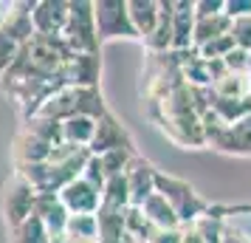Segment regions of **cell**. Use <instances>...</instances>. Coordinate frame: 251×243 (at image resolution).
Masks as SVG:
<instances>
[{
    "label": "cell",
    "instance_id": "cell-1",
    "mask_svg": "<svg viewBox=\"0 0 251 243\" xmlns=\"http://www.w3.org/2000/svg\"><path fill=\"white\" fill-rule=\"evenodd\" d=\"M107 108L102 102L99 88H74V85H62L40 105V110L34 116H46V119H57L65 122L71 116H91L99 119Z\"/></svg>",
    "mask_w": 251,
    "mask_h": 243
},
{
    "label": "cell",
    "instance_id": "cell-2",
    "mask_svg": "<svg viewBox=\"0 0 251 243\" xmlns=\"http://www.w3.org/2000/svg\"><path fill=\"white\" fill-rule=\"evenodd\" d=\"M155 192H161V195L167 198V204H170L172 212L178 215L181 226L198 220L201 215H206V212L212 209V204L198 195L189 181L175 178V175H167V173H161V170H155Z\"/></svg>",
    "mask_w": 251,
    "mask_h": 243
},
{
    "label": "cell",
    "instance_id": "cell-3",
    "mask_svg": "<svg viewBox=\"0 0 251 243\" xmlns=\"http://www.w3.org/2000/svg\"><path fill=\"white\" fill-rule=\"evenodd\" d=\"M59 40L65 43L71 54H99V37H96V23H93V3L79 0L68 3V20Z\"/></svg>",
    "mask_w": 251,
    "mask_h": 243
},
{
    "label": "cell",
    "instance_id": "cell-4",
    "mask_svg": "<svg viewBox=\"0 0 251 243\" xmlns=\"http://www.w3.org/2000/svg\"><path fill=\"white\" fill-rule=\"evenodd\" d=\"M201 125H203V141L212 144L215 150L226 153V156H251V116L231 122V125H220L206 110L201 116Z\"/></svg>",
    "mask_w": 251,
    "mask_h": 243
},
{
    "label": "cell",
    "instance_id": "cell-5",
    "mask_svg": "<svg viewBox=\"0 0 251 243\" xmlns=\"http://www.w3.org/2000/svg\"><path fill=\"white\" fill-rule=\"evenodd\" d=\"M93 23L99 43L104 40H138L136 28L130 26L127 0H96L93 3Z\"/></svg>",
    "mask_w": 251,
    "mask_h": 243
},
{
    "label": "cell",
    "instance_id": "cell-6",
    "mask_svg": "<svg viewBox=\"0 0 251 243\" xmlns=\"http://www.w3.org/2000/svg\"><path fill=\"white\" fill-rule=\"evenodd\" d=\"M34 201H37V189L14 170L12 178L3 187V218H6V226L14 229L17 223H23L34 212Z\"/></svg>",
    "mask_w": 251,
    "mask_h": 243
},
{
    "label": "cell",
    "instance_id": "cell-7",
    "mask_svg": "<svg viewBox=\"0 0 251 243\" xmlns=\"http://www.w3.org/2000/svg\"><path fill=\"white\" fill-rule=\"evenodd\" d=\"M122 147H130V150H133V139H130V133H127L125 125H122L110 110H104V113L96 119L93 139H91V144H88V150H91V156H104V153L122 150Z\"/></svg>",
    "mask_w": 251,
    "mask_h": 243
},
{
    "label": "cell",
    "instance_id": "cell-8",
    "mask_svg": "<svg viewBox=\"0 0 251 243\" xmlns=\"http://www.w3.org/2000/svg\"><path fill=\"white\" fill-rule=\"evenodd\" d=\"M62 207L68 209V215H96L99 212V201H102V189H96L91 181L85 178H74L57 192Z\"/></svg>",
    "mask_w": 251,
    "mask_h": 243
},
{
    "label": "cell",
    "instance_id": "cell-9",
    "mask_svg": "<svg viewBox=\"0 0 251 243\" xmlns=\"http://www.w3.org/2000/svg\"><path fill=\"white\" fill-rule=\"evenodd\" d=\"M68 20V3L59 0H40L31 3V26L40 37H59Z\"/></svg>",
    "mask_w": 251,
    "mask_h": 243
},
{
    "label": "cell",
    "instance_id": "cell-10",
    "mask_svg": "<svg viewBox=\"0 0 251 243\" xmlns=\"http://www.w3.org/2000/svg\"><path fill=\"white\" fill-rule=\"evenodd\" d=\"M125 178H127V189H130V207H138L147 195L155 192V167L141 156L130 159Z\"/></svg>",
    "mask_w": 251,
    "mask_h": 243
},
{
    "label": "cell",
    "instance_id": "cell-11",
    "mask_svg": "<svg viewBox=\"0 0 251 243\" xmlns=\"http://www.w3.org/2000/svg\"><path fill=\"white\" fill-rule=\"evenodd\" d=\"M57 144L46 141L43 136H37L34 130H28L23 125V130L17 133L14 139V164L17 167H34V164H43L48 162V156Z\"/></svg>",
    "mask_w": 251,
    "mask_h": 243
},
{
    "label": "cell",
    "instance_id": "cell-12",
    "mask_svg": "<svg viewBox=\"0 0 251 243\" xmlns=\"http://www.w3.org/2000/svg\"><path fill=\"white\" fill-rule=\"evenodd\" d=\"M99 74H102L99 54H71L65 71H62V80H65V85H74V88H96Z\"/></svg>",
    "mask_w": 251,
    "mask_h": 243
},
{
    "label": "cell",
    "instance_id": "cell-13",
    "mask_svg": "<svg viewBox=\"0 0 251 243\" xmlns=\"http://www.w3.org/2000/svg\"><path fill=\"white\" fill-rule=\"evenodd\" d=\"M37 218L43 220V226L48 229L51 241L65 235V223H68V209L62 207V201L57 198V192H37V201H34V212Z\"/></svg>",
    "mask_w": 251,
    "mask_h": 243
},
{
    "label": "cell",
    "instance_id": "cell-14",
    "mask_svg": "<svg viewBox=\"0 0 251 243\" xmlns=\"http://www.w3.org/2000/svg\"><path fill=\"white\" fill-rule=\"evenodd\" d=\"M192 31H195V0L172 3V51L175 54L192 51Z\"/></svg>",
    "mask_w": 251,
    "mask_h": 243
},
{
    "label": "cell",
    "instance_id": "cell-15",
    "mask_svg": "<svg viewBox=\"0 0 251 243\" xmlns=\"http://www.w3.org/2000/svg\"><path fill=\"white\" fill-rule=\"evenodd\" d=\"M138 212L147 218V223L152 229H178L181 226L178 215L172 212V207L167 204V198L161 195V192H152V195L144 198L138 204Z\"/></svg>",
    "mask_w": 251,
    "mask_h": 243
},
{
    "label": "cell",
    "instance_id": "cell-16",
    "mask_svg": "<svg viewBox=\"0 0 251 243\" xmlns=\"http://www.w3.org/2000/svg\"><path fill=\"white\" fill-rule=\"evenodd\" d=\"M127 14H130V26L136 28L138 40L144 43L158 23L161 6L155 0H127Z\"/></svg>",
    "mask_w": 251,
    "mask_h": 243
},
{
    "label": "cell",
    "instance_id": "cell-17",
    "mask_svg": "<svg viewBox=\"0 0 251 243\" xmlns=\"http://www.w3.org/2000/svg\"><path fill=\"white\" fill-rule=\"evenodd\" d=\"M172 3L175 0H161V14H158V23L152 28V34L144 40V46L152 51V54H167L172 51Z\"/></svg>",
    "mask_w": 251,
    "mask_h": 243
},
{
    "label": "cell",
    "instance_id": "cell-18",
    "mask_svg": "<svg viewBox=\"0 0 251 243\" xmlns=\"http://www.w3.org/2000/svg\"><path fill=\"white\" fill-rule=\"evenodd\" d=\"M93 128H96V119L91 116H71L59 122V141L74 147H88L93 139Z\"/></svg>",
    "mask_w": 251,
    "mask_h": 243
},
{
    "label": "cell",
    "instance_id": "cell-19",
    "mask_svg": "<svg viewBox=\"0 0 251 243\" xmlns=\"http://www.w3.org/2000/svg\"><path fill=\"white\" fill-rule=\"evenodd\" d=\"M231 31V20L226 14H209V17H195V31H192V51L195 48L206 46L209 40L215 37H223Z\"/></svg>",
    "mask_w": 251,
    "mask_h": 243
},
{
    "label": "cell",
    "instance_id": "cell-20",
    "mask_svg": "<svg viewBox=\"0 0 251 243\" xmlns=\"http://www.w3.org/2000/svg\"><path fill=\"white\" fill-rule=\"evenodd\" d=\"M130 207V189H127V178L125 173L107 178L102 187V201H99V209L104 212H125Z\"/></svg>",
    "mask_w": 251,
    "mask_h": 243
},
{
    "label": "cell",
    "instance_id": "cell-21",
    "mask_svg": "<svg viewBox=\"0 0 251 243\" xmlns=\"http://www.w3.org/2000/svg\"><path fill=\"white\" fill-rule=\"evenodd\" d=\"M209 91L220 96V99H240V96H251V85L246 80V74H220Z\"/></svg>",
    "mask_w": 251,
    "mask_h": 243
},
{
    "label": "cell",
    "instance_id": "cell-22",
    "mask_svg": "<svg viewBox=\"0 0 251 243\" xmlns=\"http://www.w3.org/2000/svg\"><path fill=\"white\" fill-rule=\"evenodd\" d=\"M9 243H51V235L37 215H28L23 223L9 229Z\"/></svg>",
    "mask_w": 251,
    "mask_h": 243
},
{
    "label": "cell",
    "instance_id": "cell-23",
    "mask_svg": "<svg viewBox=\"0 0 251 243\" xmlns=\"http://www.w3.org/2000/svg\"><path fill=\"white\" fill-rule=\"evenodd\" d=\"M189 226H192L195 235L201 238V243H220L223 241V218H217L212 212L201 215V218L192 220Z\"/></svg>",
    "mask_w": 251,
    "mask_h": 243
},
{
    "label": "cell",
    "instance_id": "cell-24",
    "mask_svg": "<svg viewBox=\"0 0 251 243\" xmlns=\"http://www.w3.org/2000/svg\"><path fill=\"white\" fill-rule=\"evenodd\" d=\"M65 235L82 238V241H96L99 238V220L96 215H71L65 223Z\"/></svg>",
    "mask_w": 251,
    "mask_h": 243
},
{
    "label": "cell",
    "instance_id": "cell-25",
    "mask_svg": "<svg viewBox=\"0 0 251 243\" xmlns=\"http://www.w3.org/2000/svg\"><path fill=\"white\" fill-rule=\"evenodd\" d=\"M133 156H136V153L130 150V147H122V150H110V153H104V156H99L104 178L122 175V173L127 170V164H130V159H133Z\"/></svg>",
    "mask_w": 251,
    "mask_h": 243
},
{
    "label": "cell",
    "instance_id": "cell-26",
    "mask_svg": "<svg viewBox=\"0 0 251 243\" xmlns=\"http://www.w3.org/2000/svg\"><path fill=\"white\" fill-rule=\"evenodd\" d=\"M231 40H234V48L240 51H251V17H240V20H231Z\"/></svg>",
    "mask_w": 251,
    "mask_h": 243
},
{
    "label": "cell",
    "instance_id": "cell-27",
    "mask_svg": "<svg viewBox=\"0 0 251 243\" xmlns=\"http://www.w3.org/2000/svg\"><path fill=\"white\" fill-rule=\"evenodd\" d=\"M17 51H20V46H17L9 34L0 31V80H3V74L9 71V65L17 59Z\"/></svg>",
    "mask_w": 251,
    "mask_h": 243
},
{
    "label": "cell",
    "instance_id": "cell-28",
    "mask_svg": "<svg viewBox=\"0 0 251 243\" xmlns=\"http://www.w3.org/2000/svg\"><path fill=\"white\" fill-rule=\"evenodd\" d=\"M82 178H85V181H91L96 189H102V187H104V181H107V178H104V173H102V162H99V156H91V159L85 162Z\"/></svg>",
    "mask_w": 251,
    "mask_h": 243
},
{
    "label": "cell",
    "instance_id": "cell-29",
    "mask_svg": "<svg viewBox=\"0 0 251 243\" xmlns=\"http://www.w3.org/2000/svg\"><path fill=\"white\" fill-rule=\"evenodd\" d=\"M223 14L228 20L251 17V0H223Z\"/></svg>",
    "mask_w": 251,
    "mask_h": 243
},
{
    "label": "cell",
    "instance_id": "cell-30",
    "mask_svg": "<svg viewBox=\"0 0 251 243\" xmlns=\"http://www.w3.org/2000/svg\"><path fill=\"white\" fill-rule=\"evenodd\" d=\"M144 243H181V226L178 229H152Z\"/></svg>",
    "mask_w": 251,
    "mask_h": 243
},
{
    "label": "cell",
    "instance_id": "cell-31",
    "mask_svg": "<svg viewBox=\"0 0 251 243\" xmlns=\"http://www.w3.org/2000/svg\"><path fill=\"white\" fill-rule=\"evenodd\" d=\"M220 12H223V0H195V17H209Z\"/></svg>",
    "mask_w": 251,
    "mask_h": 243
},
{
    "label": "cell",
    "instance_id": "cell-32",
    "mask_svg": "<svg viewBox=\"0 0 251 243\" xmlns=\"http://www.w3.org/2000/svg\"><path fill=\"white\" fill-rule=\"evenodd\" d=\"M51 243H96V241H82V238H71V235H59Z\"/></svg>",
    "mask_w": 251,
    "mask_h": 243
},
{
    "label": "cell",
    "instance_id": "cell-33",
    "mask_svg": "<svg viewBox=\"0 0 251 243\" xmlns=\"http://www.w3.org/2000/svg\"><path fill=\"white\" fill-rule=\"evenodd\" d=\"M246 80H249V85H251V51H249V59H246Z\"/></svg>",
    "mask_w": 251,
    "mask_h": 243
}]
</instances>
